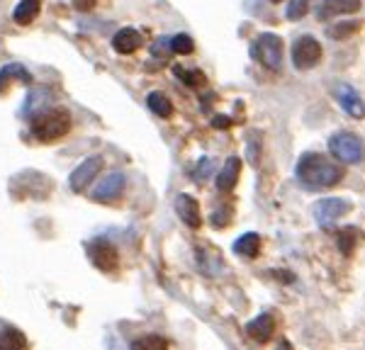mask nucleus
Masks as SVG:
<instances>
[{"mask_svg": "<svg viewBox=\"0 0 365 350\" xmlns=\"http://www.w3.org/2000/svg\"><path fill=\"white\" fill-rule=\"evenodd\" d=\"M175 212H178V217L185 221L190 229H197V226L202 224V217H200V204L192 200L190 195H185V192H180V195L175 197Z\"/></svg>", "mask_w": 365, "mask_h": 350, "instance_id": "f8f14e48", "label": "nucleus"}, {"mask_svg": "<svg viewBox=\"0 0 365 350\" xmlns=\"http://www.w3.org/2000/svg\"><path fill=\"white\" fill-rule=\"evenodd\" d=\"M353 29H358V25H353V27H346V25H344V27L334 29V32H331V34H334V37H336V39H341V37H344V34H351V32H353Z\"/></svg>", "mask_w": 365, "mask_h": 350, "instance_id": "7c9ffc66", "label": "nucleus"}, {"mask_svg": "<svg viewBox=\"0 0 365 350\" xmlns=\"http://www.w3.org/2000/svg\"><path fill=\"white\" fill-rule=\"evenodd\" d=\"M93 5H96V0H73V8L81 10V13H88Z\"/></svg>", "mask_w": 365, "mask_h": 350, "instance_id": "c756f323", "label": "nucleus"}, {"mask_svg": "<svg viewBox=\"0 0 365 350\" xmlns=\"http://www.w3.org/2000/svg\"><path fill=\"white\" fill-rule=\"evenodd\" d=\"M210 168H212V161H210V159H202V161H200V166H197V180H200V183H202V180L207 178V171H210Z\"/></svg>", "mask_w": 365, "mask_h": 350, "instance_id": "cd10ccee", "label": "nucleus"}, {"mask_svg": "<svg viewBox=\"0 0 365 350\" xmlns=\"http://www.w3.org/2000/svg\"><path fill=\"white\" fill-rule=\"evenodd\" d=\"M100 168H103V159L100 156H91L88 161L81 163L78 168H76L73 173H71V190L73 192H83L88 185L96 180V175L100 173Z\"/></svg>", "mask_w": 365, "mask_h": 350, "instance_id": "6e6552de", "label": "nucleus"}, {"mask_svg": "<svg viewBox=\"0 0 365 350\" xmlns=\"http://www.w3.org/2000/svg\"><path fill=\"white\" fill-rule=\"evenodd\" d=\"M71 132V117L66 110H46V112L34 115L32 134L39 142H56Z\"/></svg>", "mask_w": 365, "mask_h": 350, "instance_id": "f03ea898", "label": "nucleus"}, {"mask_svg": "<svg viewBox=\"0 0 365 350\" xmlns=\"http://www.w3.org/2000/svg\"><path fill=\"white\" fill-rule=\"evenodd\" d=\"M356 241H358V229H344L339 231V248L341 253H353V248H356Z\"/></svg>", "mask_w": 365, "mask_h": 350, "instance_id": "4be33fe9", "label": "nucleus"}, {"mask_svg": "<svg viewBox=\"0 0 365 350\" xmlns=\"http://www.w3.org/2000/svg\"><path fill=\"white\" fill-rule=\"evenodd\" d=\"M229 221H232V207H227V204L212 214V226H220L222 229V226H227Z\"/></svg>", "mask_w": 365, "mask_h": 350, "instance_id": "bb28decb", "label": "nucleus"}, {"mask_svg": "<svg viewBox=\"0 0 365 350\" xmlns=\"http://www.w3.org/2000/svg\"><path fill=\"white\" fill-rule=\"evenodd\" d=\"M125 185H127V178L122 173H110L103 183L98 185L96 192H93V200L96 202H115L117 197L125 192Z\"/></svg>", "mask_w": 365, "mask_h": 350, "instance_id": "9d476101", "label": "nucleus"}, {"mask_svg": "<svg viewBox=\"0 0 365 350\" xmlns=\"http://www.w3.org/2000/svg\"><path fill=\"white\" fill-rule=\"evenodd\" d=\"M270 3H282V0H270Z\"/></svg>", "mask_w": 365, "mask_h": 350, "instance_id": "2f4dec72", "label": "nucleus"}, {"mask_svg": "<svg viewBox=\"0 0 365 350\" xmlns=\"http://www.w3.org/2000/svg\"><path fill=\"white\" fill-rule=\"evenodd\" d=\"M173 71H175V75H180L182 83H187V85H192V88L205 85V73L202 71H187V68H182V66H175Z\"/></svg>", "mask_w": 365, "mask_h": 350, "instance_id": "b1692460", "label": "nucleus"}, {"mask_svg": "<svg viewBox=\"0 0 365 350\" xmlns=\"http://www.w3.org/2000/svg\"><path fill=\"white\" fill-rule=\"evenodd\" d=\"M239 173H241V161L237 156L227 159L225 168H222L220 175H217V188H220V192H232L234 185L239 183Z\"/></svg>", "mask_w": 365, "mask_h": 350, "instance_id": "4468645a", "label": "nucleus"}, {"mask_svg": "<svg viewBox=\"0 0 365 350\" xmlns=\"http://www.w3.org/2000/svg\"><path fill=\"white\" fill-rule=\"evenodd\" d=\"M258 159H261V134L253 132L251 139H249V161L256 166Z\"/></svg>", "mask_w": 365, "mask_h": 350, "instance_id": "a878e982", "label": "nucleus"}, {"mask_svg": "<svg viewBox=\"0 0 365 350\" xmlns=\"http://www.w3.org/2000/svg\"><path fill=\"white\" fill-rule=\"evenodd\" d=\"M344 168L322 154H304L297 163V180L307 190H329L341 183Z\"/></svg>", "mask_w": 365, "mask_h": 350, "instance_id": "f257e3e1", "label": "nucleus"}, {"mask_svg": "<svg viewBox=\"0 0 365 350\" xmlns=\"http://www.w3.org/2000/svg\"><path fill=\"white\" fill-rule=\"evenodd\" d=\"M319 58H322V44L314 37H309V34L299 37L292 44V63H295V68H299V71L314 68L319 63Z\"/></svg>", "mask_w": 365, "mask_h": 350, "instance_id": "423d86ee", "label": "nucleus"}, {"mask_svg": "<svg viewBox=\"0 0 365 350\" xmlns=\"http://www.w3.org/2000/svg\"><path fill=\"white\" fill-rule=\"evenodd\" d=\"M146 102H149V110L158 117H163V120H168L170 115H173V105L163 92H149V97H146Z\"/></svg>", "mask_w": 365, "mask_h": 350, "instance_id": "a211bd4d", "label": "nucleus"}, {"mask_svg": "<svg viewBox=\"0 0 365 350\" xmlns=\"http://www.w3.org/2000/svg\"><path fill=\"white\" fill-rule=\"evenodd\" d=\"M212 124H215L217 129H227V127L232 124V120L225 117V115H217V117H212Z\"/></svg>", "mask_w": 365, "mask_h": 350, "instance_id": "c85d7f7f", "label": "nucleus"}, {"mask_svg": "<svg viewBox=\"0 0 365 350\" xmlns=\"http://www.w3.org/2000/svg\"><path fill=\"white\" fill-rule=\"evenodd\" d=\"M246 334L256 343H268L275 334V319L270 314H261V317H256L246 324Z\"/></svg>", "mask_w": 365, "mask_h": 350, "instance_id": "ddd939ff", "label": "nucleus"}, {"mask_svg": "<svg viewBox=\"0 0 365 350\" xmlns=\"http://www.w3.org/2000/svg\"><path fill=\"white\" fill-rule=\"evenodd\" d=\"M88 255H91V262L103 272H115L117 262H120V255H117V248L108 238H96V241L88 243Z\"/></svg>", "mask_w": 365, "mask_h": 350, "instance_id": "0eeeda50", "label": "nucleus"}, {"mask_svg": "<svg viewBox=\"0 0 365 350\" xmlns=\"http://www.w3.org/2000/svg\"><path fill=\"white\" fill-rule=\"evenodd\" d=\"M139 46H141V34L132 27L120 29L113 37V49L120 51V54H134Z\"/></svg>", "mask_w": 365, "mask_h": 350, "instance_id": "2eb2a0df", "label": "nucleus"}, {"mask_svg": "<svg viewBox=\"0 0 365 350\" xmlns=\"http://www.w3.org/2000/svg\"><path fill=\"white\" fill-rule=\"evenodd\" d=\"M132 348H168V341L166 338H158V336H146V338L134 341Z\"/></svg>", "mask_w": 365, "mask_h": 350, "instance_id": "393cba45", "label": "nucleus"}, {"mask_svg": "<svg viewBox=\"0 0 365 350\" xmlns=\"http://www.w3.org/2000/svg\"><path fill=\"white\" fill-rule=\"evenodd\" d=\"M25 346H27V341L20 331H15V329L0 331V348H25Z\"/></svg>", "mask_w": 365, "mask_h": 350, "instance_id": "aec40b11", "label": "nucleus"}, {"mask_svg": "<svg viewBox=\"0 0 365 350\" xmlns=\"http://www.w3.org/2000/svg\"><path fill=\"white\" fill-rule=\"evenodd\" d=\"M170 44V51H175V54H190L192 51V37H187V34H175V37L168 39Z\"/></svg>", "mask_w": 365, "mask_h": 350, "instance_id": "5701e85b", "label": "nucleus"}, {"mask_svg": "<svg viewBox=\"0 0 365 350\" xmlns=\"http://www.w3.org/2000/svg\"><path fill=\"white\" fill-rule=\"evenodd\" d=\"M336 100L341 107H344V112L353 117V120H363L365 117V102H363V97L358 95L356 88H351L346 83L336 85Z\"/></svg>", "mask_w": 365, "mask_h": 350, "instance_id": "1a4fd4ad", "label": "nucleus"}, {"mask_svg": "<svg viewBox=\"0 0 365 350\" xmlns=\"http://www.w3.org/2000/svg\"><path fill=\"white\" fill-rule=\"evenodd\" d=\"M361 0H324L317 10V17L319 20H334L339 15H353L361 10Z\"/></svg>", "mask_w": 365, "mask_h": 350, "instance_id": "9b49d317", "label": "nucleus"}, {"mask_svg": "<svg viewBox=\"0 0 365 350\" xmlns=\"http://www.w3.org/2000/svg\"><path fill=\"white\" fill-rule=\"evenodd\" d=\"M234 253H239L241 258H256V255L261 253V236L253 231L239 236L237 241H234Z\"/></svg>", "mask_w": 365, "mask_h": 350, "instance_id": "dca6fc26", "label": "nucleus"}, {"mask_svg": "<svg viewBox=\"0 0 365 350\" xmlns=\"http://www.w3.org/2000/svg\"><path fill=\"white\" fill-rule=\"evenodd\" d=\"M37 15H39V0H22L15 8L13 20L20 22V25H29Z\"/></svg>", "mask_w": 365, "mask_h": 350, "instance_id": "f3484780", "label": "nucleus"}, {"mask_svg": "<svg viewBox=\"0 0 365 350\" xmlns=\"http://www.w3.org/2000/svg\"><path fill=\"white\" fill-rule=\"evenodd\" d=\"M329 151L336 156L339 161L344 163H361L365 159V146L356 134H349V132H339L329 139Z\"/></svg>", "mask_w": 365, "mask_h": 350, "instance_id": "20e7f679", "label": "nucleus"}, {"mask_svg": "<svg viewBox=\"0 0 365 350\" xmlns=\"http://www.w3.org/2000/svg\"><path fill=\"white\" fill-rule=\"evenodd\" d=\"M282 49H285V46H282V39L278 34H261L251 46V56L258 58V63H263L270 71H280Z\"/></svg>", "mask_w": 365, "mask_h": 350, "instance_id": "7ed1b4c3", "label": "nucleus"}, {"mask_svg": "<svg viewBox=\"0 0 365 350\" xmlns=\"http://www.w3.org/2000/svg\"><path fill=\"white\" fill-rule=\"evenodd\" d=\"M307 13H309V0H290V3H287V10H285L287 20L297 22Z\"/></svg>", "mask_w": 365, "mask_h": 350, "instance_id": "412c9836", "label": "nucleus"}, {"mask_svg": "<svg viewBox=\"0 0 365 350\" xmlns=\"http://www.w3.org/2000/svg\"><path fill=\"white\" fill-rule=\"evenodd\" d=\"M15 78H20V80H25V83H29V73L22 66H5L3 71H0V92L8 90L10 83H13Z\"/></svg>", "mask_w": 365, "mask_h": 350, "instance_id": "6ab92c4d", "label": "nucleus"}, {"mask_svg": "<svg viewBox=\"0 0 365 350\" xmlns=\"http://www.w3.org/2000/svg\"><path fill=\"white\" fill-rule=\"evenodd\" d=\"M351 209V202L349 200H341V197H327V200H319L312 207V214H314L317 224L322 226V229H334V224L344 217V214H349Z\"/></svg>", "mask_w": 365, "mask_h": 350, "instance_id": "39448f33", "label": "nucleus"}]
</instances>
